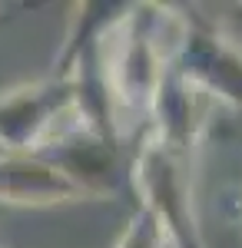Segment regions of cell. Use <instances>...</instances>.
<instances>
[{
    "label": "cell",
    "mask_w": 242,
    "mask_h": 248,
    "mask_svg": "<svg viewBox=\"0 0 242 248\" xmlns=\"http://www.w3.org/2000/svg\"><path fill=\"white\" fill-rule=\"evenodd\" d=\"M130 192L156 215L159 229L173 248H206L203 232L192 209V182H189V159L169 153L166 146L139 136L130 155Z\"/></svg>",
    "instance_id": "cell-1"
},
{
    "label": "cell",
    "mask_w": 242,
    "mask_h": 248,
    "mask_svg": "<svg viewBox=\"0 0 242 248\" xmlns=\"http://www.w3.org/2000/svg\"><path fill=\"white\" fill-rule=\"evenodd\" d=\"M176 46L169 50L173 66L206 99H223L242 109V46L236 33L216 30L196 10L176 17Z\"/></svg>",
    "instance_id": "cell-2"
},
{
    "label": "cell",
    "mask_w": 242,
    "mask_h": 248,
    "mask_svg": "<svg viewBox=\"0 0 242 248\" xmlns=\"http://www.w3.org/2000/svg\"><path fill=\"white\" fill-rule=\"evenodd\" d=\"M73 106L70 79H47L37 86L10 90L0 96V142L10 153H34L56 116Z\"/></svg>",
    "instance_id": "cell-3"
},
{
    "label": "cell",
    "mask_w": 242,
    "mask_h": 248,
    "mask_svg": "<svg viewBox=\"0 0 242 248\" xmlns=\"http://www.w3.org/2000/svg\"><path fill=\"white\" fill-rule=\"evenodd\" d=\"M80 199L86 195L40 153L0 155V202L53 205V202H80Z\"/></svg>",
    "instance_id": "cell-4"
},
{
    "label": "cell",
    "mask_w": 242,
    "mask_h": 248,
    "mask_svg": "<svg viewBox=\"0 0 242 248\" xmlns=\"http://www.w3.org/2000/svg\"><path fill=\"white\" fill-rule=\"evenodd\" d=\"M116 248H166V235L159 229L156 215L149 209H143V205H136L123 235H120V242H116Z\"/></svg>",
    "instance_id": "cell-5"
},
{
    "label": "cell",
    "mask_w": 242,
    "mask_h": 248,
    "mask_svg": "<svg viewBox=\"0 0 242 248\" xmlns=\"http://www.w3.org/2000/svg\"><path fill=\"white\" fill-rule=\"evenodd\" d=\"M232 23H236V27H242V7H236V14H232Z\"/></svg>",
    "instance_id": "cell-6"
}]
</instances>
